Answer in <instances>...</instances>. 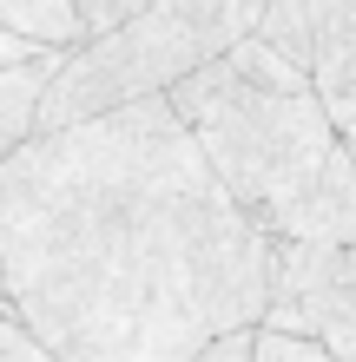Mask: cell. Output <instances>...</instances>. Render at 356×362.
Wrapping results in <instances>:
<instances>
[{
	"label": "cell",
	"instance_id": "4fadbf2b",
	"mask_svg": "<svg viewBox=\"0 0 356 362\" xmlns=\"http://www.w3.org/2000/svg\"><path fill=\"white\" fill-rule=\"evenodd\" d=\"M0 303H7V270H0Z\"/></svg>",
	"mask_w": 356,
	"mask_h": 362
},
{
	"label": "cell",
	"instance_id": "9c48e42d",
	"mask_svg": "<svg viewBox=\"0 0 356 362\" xmlns=\"http://www.w3.org/2000/svg\"><path fill=\"white\" fill-rule=\"evenodd\" d=\"M258 362H350L337 356L317 336H297V329H277V323H258Z\"/></svg>",
	"mask_w": 356,
	"mask_h": 362
},
{
	"label": "cell",
	"instance_id": "3957f363",
	"mask_svg": "<svg viewBox=\"0 0 356 362\" xmlns=\"http://www.w3.org/2000/svg\"><path fill=\"white\" fill-rule=\"evenodd\" d=\"M264 7L270 0H152L125 27L79 40L73 53H59V73L40 99V132H59L73 119L172 93L185 73L231 53L258 27Z\"/></svg>",
	"mask_w": 356,
	"mask_h": 362
},
{
	"label": "cell",
	"instance_id": "5b68a950",
	"mask_svg": "<svg viewBox=\"0 0 356 362\" xmlns=\"http://www.w3.org/2000/svg\"><path fill=\"white\" fill-rule=\"evenodd\" d=\"M310 20H317L310 79L337 119H356V0H310Z\"/></svg>",
	"mask_w": 356,
	"mask_h": 362
},
{
	"label": "cell",
	"instance_id": "52a82bcc",
	"mask_svg": "<svg viewBox=\"0 0 356 362\" xmlns=\"http://www.w3.org/2000/svg\"><path fill=\"white\" fill-rule=\"evenodd\" d=\"M0 27L27 33L40 47L73 53L86 40V13H79V0H0Z\"/></svg>",
	"mask_w": 356,
	"mask_h": 362
},
{
	"label": "cell",
	"instance_id": "7a4b0ae2",
	"mask_svg": "<svg viewBox=\"0 0 356 362\" xmlns=\"http://www.w3.org/2000/svg\"><path fill=\"white\" fill-rule=\"evenodd\" d=\"M165 99L198 132L251 224H264L277 244H356V152L304 66L244 33Z\"/></svg>",
	"mask_w": 356,
	"mask_h": 362
},
{
	"label": "cell",
	"instance_id": "30bf717a",
	"mask_svg": "<svg viewBox=\"0 0 356 362\" xmlns=\"http://www.w3.org/2000/svg\"><path fill=\"white\" fill-rule=\"evenodd\" d=\"M0 362H67V356H59L53 343H40V336L0 303Z\"/></svg>",
	"mask_w": 356,
	"mask_h": 362
},
{
	"label": "cell",
	"instance_id": "7c38bea8",
	"mask_svg": "<svg viewBox=\"0 0 356 362\" xmlns=\"http://www.w3.org/2000/svg\"><path fill=\"white\" fill-rule=\"evenodd\" d=\"M33 53H47L40 40H27V33H13V27H0V66H13V59H33Z\"/></svg>",
	"mask_w": 356,
	"mask_h": 362
},
{
	"label": "cell",
	"instance_id": "8992f818",
	"mask_svg": "<svg viewBox=\"0 0 356 362\" xmlns=\"http://www.w3.org/2000/svg\"><path fill=\"white\" fill-rule=\"evenodd\" d=\"M59 73V47L33 53V59H13V66H0V158L20 152L33 132H40V99H47Z\"/></svg>",
	"mask_w": 356,
	"mask_h": 362
},
{
	"label": "cell",
	"instance_id": "8fae6325",
	"mask_svg": "<svg viewBox=\"0 0 356 362\" xmlns=\"http://www.w3.org/2000/svg\"><path fill=\"white\" fill-rule=\"evenodd\" d=\"M192 362H258V323H238V329H218Z\"/></svg>",
	"mask_w": 356,
	"mask_h": 362
},
{
	"label": "cell",
	"instance_id": "6da1fadb",
	"mask_svg": "<svg viewBox=\"0 0 356 362\" xmlns=\"http://www.w3.org/2000/svg\"><path fill=\"white\" fill-rule=\"evenodd\" d=\"M0 270L7 310L67 362H192L264 323L277 238L152 93L0 158Z\"/></svg>",
	"mask_w": 356,
	"mask_h": 362
},
{
	"label": "cell",
	"instance_id": "277c9868",
	"mask_svg": "<svg viewBox=\"0 0 356 362\" xmlns=\"http://www.w3.org/2000/svg\"><path fill=\"white\" fill-rule=\"evenodd\" d=\"M264 323L317 336L356 362V244H277Z\"/></svg>",
	"mask_w": 356,
	"mask_h": 362
},
{
	"label": "cell",
	"instance_id": "ba28073f",
	"mask_svg": "<svg viewBox=\"0 0 356 362\" xmlns=\"http://www.w3.org/2000/svg\"><path fill=\"white\" fill-rule=\"evenodd\" d=\"M251 33H258L264 47H277L290 66H304V73H310V59H317V20H310V0H270Z\"/></svg>",
	"mask_w": 356,
	"mask_h": 362
}]
</instances>
